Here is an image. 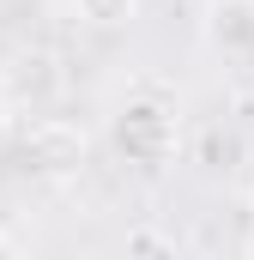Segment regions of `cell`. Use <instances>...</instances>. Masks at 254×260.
Segmentation results:
<instances>
[{
	"label": "cell",
	"mask_w": 254,
	"mask_h": 260,
	"mask_svg": "<svg viewBox=\"0 0 254 260\" xmlns=\"http://www.w3.org/2000/svg\"><path fill=\"white\" fill-rule=\"evenodd\" d=\"M18 164L43 182H61L85 164V127L79 121H61V115H43L30 121V133H18Z\"/></svg>",
	"instance_id": "6da1fadb"
},
{
	"label": "cell",
	"mask_w": 254,
	"mask_h": 260,
	"mask_svg": "<svg viewBox=\"0 0 254 260\" xmlns=\"http://www.w3.org/2000/svg\"><path fill=\"white\" fill-rule=\"evenodd\" d=\"M115 145H121L133 164L157 170V164L176 157V115L164 103H127L121 115H115Z\"/></svg>",
	"instance_id": "7a4b0ae2"
},
{
	"label": "cell",
	"mask_w": 254,
	"mask_h": 260,
	"mask_svg": "<svg viewBox=\"0 0 254 260\" xmlns=\"http://www.w3.org/2000/svg\"><path fill=\"white\" fill-rule=\"evenodd\" d=\"M73 12L85 24H97V30H115V24H127L139 12V0H73Z\"/></svg>",
	"instance_id": "3957f363"
},
{
	"label": "cell",
	"mask_w": 254,
	"mask_h": 260,
	"mask_svg": "<svg viewBox=\"0 0 254 260\" xmlns=\"http://www.w3.org/2000/svg\"><path fill=\"white\" fill-rule=\"evenodd\" d=\"M6 145H18V103L0 91V151H6Z\"/></svg>",
	"instance_id": "277c9868"
},
{
	"label": "cell",
	"mask_w": 254,
	"mask_h": 260,
	"mask_svg": "<svg viewBox=\"0 0 254 260\" xmlns=\"http://www.w3.org/2000/svg\"><path fill=\"white\" fill-rule=\"evenodd\" d=\"M0 260H30V254H24V242H12V236L0 230Z\"/></svg>",
	"instance_id": "5b68a950"
}]
</instances>
